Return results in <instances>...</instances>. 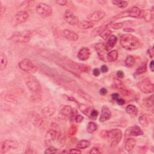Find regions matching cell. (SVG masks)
I'll return each instance as SVG.
<instances>
[{"instance_id":"cell-2","label":"cell","mask_w":154,"mask_h":154,"mask_svg":"<svg viewBox=\"0 0 154 154\" xmlns=\"http://www.w3.org/2000/svg\"><path fill=\"white\" fill-rule=\"evenodd\" d=\"M101 134L102 137L108 140L111 147L117 146L120 142L123 136L122 132L119 129L104 131Z\"/></svg>"},{"instance_id":"cell-51","label":"cell","mask_w":154,"mask_h":154,"mask_svg":"<svg viewBox=\"0 0 154 154\" xmlns=\"http://www.w3.org/2000/svg\"><path fill=\"white\" fill-rule=\"evenodd\" d=\"M108 91H107V89H106L105 88H102L101 90H100V91H99V93L101 95H105L107 93Z\"/></svg>"},{"instance_id":"cell-1","label":"cell","mask_w":154,"mask_h":154,"mask_svg":"<svg viewBox=\"0 0 154 154\" xmlns=\"http://www.w3.org/2000/svg\"><path fill=\"white\" fill-rule=\"evenodd\" d=\"M120 43L123 48L127 50H134L141 47L140 41L138 38L131 34H125L120 37Z\"/></svg>"},{"instance_id":"cell-13","label":"cell","mask_w":154,"mask_h":154,"mask_svg":"<svg viewBox=\"0 0 154 154\" xmlns=\"http://www.w3.org/2000/svg\"><path fill=\"white\" fill-rule=\"evenodd\" d=\"M64 19L70 25H76L78 24L79 23V19L77 18L75 15H74V13L69 10H66V11L64 14Z\"/></svg>"},{"instance_id":"cell-28","label":"cell","mask_w":154,"mask_h":154,"mask_svg":"<svg viewBox=\"0 0 154 154\" xmlns=\"http://www.w3.org/2000/svg\"><path fill=\"white\" fill-rule=\"evenodd\" d=\"M126 111L130 115L136 116L138 113V109L134 105H128L126 108Z\"/></svg>"},{"instance_id":"cell-44","label":"cell","mask_w":154,"mask_h":154,"mask_svg":"<svg viewBox=\"0 0 154 154\" xmlns=\"http://www.w3.org/2000/svg\"><path fill=\"white\" fill-rule=\"evenodd\" d=\"M74 119H75L76 122H77V123H81V122H82V120H84V117H83L82 116H81L80 114H77V115H76L75 116Z\"/></svg>"},{"instance_id":"cell-14","label":"cell","mask_w":154,"mask_h":154,"mask_svg":"<svg viewBox=\"0 0 154 154\" xmlns=\"http://www.w3.org/2000/svg\"><path fill=\"white\" fill-rule=\"evenodd\" d=\"M29 119L31 122L36 126H41L43 123V120L41 116L35 111L29 113Z\"/></svg>"},{"instance_id":"cell-43","label":"cell","mask_w":154,"mask_h":154,"mask_svg":"<svg viewBox=\"0 0 154 154\" xmlns=\"http://www.w3.org/2000/svg\"><path fill=\"white\" fill-rule=\"evenodd\" d=\"M111 27L115 30H119V29H120L123 27V24L121 23V22L115 23L111 25Z\"/></svg>"},{"instance_id":"cell-32","label":"cell","mask_w":154,"mask_h":154,"mask_svg":"<svg viewBox=\"0 0 154 154\" xmlns=\"http://www.w3.org/2000/svg\"><path fill=\"white\" fill-rule=\"evenodd\" d=\"M98 129V125L93 122H89L87 126V131L88 133H93Z\"/></svg>"},{"instance_id":"cell-52","label":"cell","mask_w":154,"mask_h":154,"mask_svg":"<svg viewBox=\"0 0 154 154\" xmlns=\"http://www.w3.org/2000/svg\"><path fill=\"white\" fill-rule=\"evenodd\" d=\"M116 102H117V103H118L119 105H124V104H125V101L123 99H120V98H119V99L116 101Z\"/></svg>"},{"instance_id":"cell-30","label":"cell","mask_w":154,"mask_h":154,"mask_svg":"<svg viewBox=\"0 0 154 154\" xmlns=\"http://www.w3.org/2000/svg\"><path fill=\"white\" fill-rule=\"evenodd\" d=\"M0 60H1V61H0V68H1V70H3L7 65V58L5 54L1 53V55H0Z\"/></svg>"},{"instance_id":"cell-53","label":"cell","mask_w":154,"mask_h":154,"mask_svg":"<svg viewBox=\"0 0 154 154\" xmlns=\"http://www.w3.org/2000/svg\"><path fill=\"white\" fill-rule=\"evenodd\" d=\"M68 3L67 1H64V0H60V1H57V3L59 4L60 5H65Z\"/></svg>"},{"instance_id":"cell-26","label":"cell","mask_w":154,"mask_h":154,"mask_svg":"<svg viewBox=\"0 0 154 154\" xmlns=\"http://www.w3.org/2000/svg\"><path fill=\"white\" fill-rule=\"evenodd\" d=\"M61 113L65 116H70L73 114L72 108L69 105L64 106L61 110Z\"/></svg>"},{"instance_id":"cell-36","label":"cell","mask_w":154,"mask_h":154,"mask_svg":"<svg viewBox=\"0 0 154 154\" xmlns=\"http://www.w3.org/2000/svg\"><path fill=\"white\" fill-rule=\"evenodd\" d=\"M143 104L146 107H152L153 105V95H151L148 98H146L143 99Z\"/></svg>"},{"instance_id":"cell-34","label":"cell","mask_w":154,"mask_h":154,"mask_svg":"<svg viewBox=\"0 0 154 154\" xmlns=\"http://www.w3.org/2000/svg\"><path fill=\"white\" fill-rule=\"evenodd\" d=\"M147 70V66L146 63H143L138 68L136 69V72H135V75H142L145 73Z\"/></svg>"},{"instance_id":"cell-17","label":"cell","mask_w":154,"mask_h":154,"mask_svg":"<svg viewBox=\"0 0 154 154\" xmlns=\"http://www.w3.org/2000/svg\"><path fill=\"white\" fill-rule=\"evenodd\" d=\"M91 55L90 49L87 47H83L80 49L78 53V58L80 60L86 61L89 59Z\"/></svg>"},{"instance_id":"cell-33","label":"cell","mask_w":154,"mask_h":154,"mask_svg":"<svg viewBox=\"0 0 154 154\" xmlns=\"http://www.w3.org/2000/svg\"><path fill=\"white\" fill-rule=\"evenodd\" d=\"M113 86L116 88L118 89H119L120 91H122V90H124L125 89V84H124V83L122 82V81H121L120 80H118V79H116L114 80L113 81Z\"/></svg>"},{"instance_id":"cell-19","label":"cell","mask_w":154,"mask_h":154,"mask_svg":"<svg viewBox=\"0 0 154 154\" xmlns=\"http://www.w3.org/2000/svg\"><path fill=\"white\" fill-rule=\"evenodd\" d=\"M63 36L67 40L70 41H77L79 38L78 34L75 32L69 30H65L63 31Z\"/></svg>"},{"instance_id":"cell-42","label":"cell","mask_w":154,"mask_h":154,"mask_svg":"<svg viewBox=\"0 0 154 154\" xmlns=\"http://www.w3.org/2000/svg\"><path fill=\"white\" fill-rule=\"evenodd\" d=\"M98 111L96 110H92L89 113L88 116L91 118L93 120H95L96 118H97V116H98Z\"/></svg>"},{"instance_id":"cell-29","label":"cell","mask_w":154,"mask_h":154,"mask_svg":"<svg viewBox=\"0 0 154 154\" xmlns=\"http://www.w3.org/2000/svg\"><path fill=\"white\" fill-rule=\"evenodd\" d=\"M125 66L128 68H132L135 65V64H136L135 58L132 55L128 56L125 61Z\"/></svg>"},{"instance_id":"cell-31","label":"cell","mask_w":154,"mask_h":154,"mask_svg":"<svg viewBox=\"0 0 154 154\" xmlns=\"http://www.w3.org/2000/svg\"><path fill=\"white\" fill-rule=\"evenodd\" d=\"M94 26V24L89 21H84L80 23V28L83 30L91 28Z\"/></svg>"},{"instance_id":"cell-37","label":"cell","mask_w":154,"mask_h":154,"mask_svg":"<svg viewBox=\"0 0 154 154\" xmlns=\"http://www.w3.org/2000/svg\"><path fill=\"white\" fill-rule=\"evenodd\" d=\"M139 123L143 126H147L149 125V120L146 115H142L138 119Z\"/></svg>"},{"instance_id":"cell-55","label":"cell","mask_w":154,"mask_h":154,"mask_svg":"<svg viewBox=\"0 0 154 154\" xmlns=\"http://www.w3.org/2000/svg\"><path fill=\"white\" fill-rule=\"evenodd\" d=\"M149 67H150V69L152 72L154 71V66H153V60H152L150 63L149 65Z\"/></svg>"},{"instance_id":"cell-11","label":"cell","mask_w":154,"mask_h":154,"mask_svg":"<svg viewBox=\"0 0 154 154\" xmlns=\"http://www.w3.org/2000/svg\"><path fill=\"white\" fill-rule=\"evenodd\" d=\"M60 134L59 132L57 130H56L55 128L53 129H50L46 134L45 136V143L47 146H50L52 144L53 142L56 139L57 137H59Z\"/></svg>"},{"instance_id":"cell-20","label":"cell","mask_w":154,"mask_h":154,"mask_svg":"<svg viewBox=\"0 0 154 154\" xmlns=\"http://www.w3.org/2000/svg\"><path fill=\"white\" fill-rule=\"evenodd\" d=\"M70 65L74 69L81 72H87L89 70V68L85 65H83V64L72 61L70 63Z\"/></svg>"},{"instance_id":"cell-16","label":"cell","mask_w":154,"mask_h":154,"mask_svg":"<svg viewBox=\"0 0 154 154\" xmlns=\"http://www.w3.org/2000/svg\"><path fill=\"white\" fill-rule=\"evenodd\" d=\"M143 132L141 128L137 126H131L128 128L125 131L126 136H142Z\"/></svg>"},{"instance_id":"cell-5","label":"cell","mask_w":154,"mask_h":154,"mask_svg":"<svg viewBox=\"0 0 154 154\" xmlns=\"http://www.w3.org/2000/svg\"><path fill=\"white\" fill-rule=\"evenodd\" d=\"M25 84L30 91L34 93H38L41 91V83L35 76L28 75L25 78Z\"/></svg>"},{"instance_id":"cell-39","label":"cell","mask_w":154,"mask_h":154,"mask_svg":"<svg viewBox=\"0 0 154 154\" xmlns=\"http://www.w3.org/2000/svg\"><path fill=\"white\" fill-rule=\"evenodd\" d=\"M79 108L80 109V110L81 112H82L84 114L86 115H88V112L90 111V108L85 105V104H78Z\"/></svg>"},{"instance_id":"cell-7","label":"cell","mask_w":154,"mask_h":154,"mask_svg":"<svg viewBox=\"0 0 154 154\" xmlns=\"http://www.w3.org/2000/svg\"><path fill=\"white\" fill-rule=\"evenodd\" d=\"M138 88L144 93H151L154 91V85L149 79H144L138 82Z\"/></svg>"},{"instance_id":"cell-3","label":"cell","mask_w":154,"mask_h":154,"mask_svg":"<svg viewBox=\"0 0 154 154\" xmlns=\"http://www.w3.org/2000/svg\"><path fill=\"white\" fill-rule=\"evenodd\" d=\"M32 34L33 33L30 30L16 31L12 34L10 39L16 43H26L30 41Z\"/></svg>"},{"instance_id":"cell-50","label":"cell","mask_w":154,"mask_h":154,"mask_svg":"<svg viewBox=\"0 0 154 154\" xmlns=\"http://www.w3.org/2000/svg\"><path fill=\"white\" fill-rule=\"evenodd\" d=\"M111 98L113 100L116 101L119 98V95L118 93H113L111 95Z\"/></svg>"},{"instance_id":"cell-54","label":"cell","mask_w":154,"mask_h":154,"mask_svg":"<svg viewBox=\"0 0 154 154\" xmlns=\"http://www.w3.org/2000/svg\"><path fill=\"white\" fill-rule=\"evenodd\" d=\"M5 10V7L1 4V3H0V12H1V15H3L4 14Z\"/></svg>"},{"instance_id":"cell-9","label":"cell","mask_w":154,"mask_h":154,"mask_svg":"<svg viewBox=\"0 0 154 154\" xmlns=\"http://www.w3.org/2000/svg\"><path fill=\"white\" fill-rule=\"evenodd\" d=\"M19 143L16 140L8 139L5 140L1 146V153L3 154L7 152L10 149H15L18 148Z\"/></svg>"},{"instance_id":"cell-25","label":"cell","mask_w":154,"mask_h":154,"mask_svg":"<svg viewBox=\"0 0 154 154\" xmlns=\"http://www.w3.org/2000/svg\"><path fill=\"white\" fill-rule=\"evenodd\" d=\"M118 58V53L116 50H112L108 53L107 56V61L109 62L115 61Z\"/></svg>"},{"instance_id":"cell-21","label":"cell","mask_w":154,"mask_h":154,"mask_svg":"<svg viewBox=\"0 0 154 154\" xmlns=\"http://www.w3.org/2000/svg\"><path fill=\"white\" fill-rule=\"evenodd\" d=\"M146 22H151L153 19V7L151 9H147L142 11V16Z\"/></svg>"},{"instance_id":"cell-47","label":"cell","mask_w":154,"mask_h":154,"mask_svg":"<svg viewBox=\"0 0 154 154\" xmlns=\"http://www.w3.org/2000/svg\"><path fill=\"white\" fill-rule=\"evenodd\" d=\"M116 75L119 78H123L124 77V73L122 70H119V71L117 72Z\"/></svg>"},{"instance_id":"cell-40","label":"cell","mask_w":154,"mask_h":154,"mask_svg":"<svg viewBox=\"0 0 154 154\" xmlns=\"http://www.w3.org/2000/svg\"><path fill=\"white\" fill-rule=\"evenodd\" d=\"M77 131H78V128H77V126L74 124L72 125L69 130V136H74L76 134Z\"/></svg>"},{"instance_id":"cell-22","label":"cell","mask_w":154,"mask_h":154,"mask_svg":"<svg viewBox=\"0 0 154 154\" xmlns=\"http://www.w3.org/2000/svg\"><path fill=\"white\" fill-rule=\"evenodd\" d=\"M117 42H118V38L116 36H115L114 35H111L109 37L107 42L105 45V47L107 51H109L113 48L115 47L116 45Z\"/></svg>"},{"instance_id":"cell-12","label":"cell","mask_w":154,"mask_h":154,"mask_svg":"<svg viewBox=\"0 0 154 154\" xmlns=\"http://www.w3.org/2000/svg\"><path fill=\"white\" fill-rule=\"evenodd\" d=\"M96 52L98 53V55L100 59L104 61H107V49H106L105 45L103 43H98L95 45V46Z\"/></svg>"},{"instance_id":"cell-48","label":"cell","mask_w":154,"mask_h":154,"mask_svg":"<svg viewBox=\"0 0 154 154\" xmlns=\"http://www.w3.org/2000/svg\"><path fill=\"white\" fill-rule=\"evenodd\" d=\"M101 74V72L99 69H95L93 70V74L95 76H98Z\"/></svg>"},{"instance_id":"cell-8","label":"cell","mask_w":154,"mask_h":154,"mask_svg":"<svg viewBox=\"0 0 154 154\" xmlns=\"http://www.w3.org/2000/svg\"><path fill=\"white\" fill-rule=\"evenodd\" d=\"M36 11L41 16L48 17L52 14V8L46 3H41L37 5Z\"/></svg>"},{"instance_id":"cell-49","label":"cell","mask_w":154,"mask_h":154,"mask_svg":"<svg viewBox=\"0 0 154 154\" xmlns=\"http://www.w3.org/2000/svg\"><path fill=\"white\" fill-rule=\"evenodd\" d=\"M89 153H99L100 152L98 148H96V147H93V148L90 151Z\"/></svg>"},{"instance_id":"cell-46","label":"cell","mask_w":154,"mask_h":154,"mask_svg":"<svg viewBox=\"0 0 154 154\" xmlns=\"http://www.w3.org/2000/svg\"><path fill=\"white\" fill-rule=\"evenodd\" d=\"M101 71L102 73H107L108 71V68L106 65H102L101 68Z\"/></svg>"},{"instance_id":"cell-41","label":"cell","mask_w":154,"mask_h":154,"mask_svg":"<svg viewBox=\"0 0 154 154\" xmlns=\"http://www.w3.org/2000/svg\"><path fill=\"white\" fill-rule=\"evenodd\" d=\"M58 151V149L55 148L54 146H49L48 148L45 151V154H49V153H55Z\"/></svg>"},{"instance_id":"cell-27","label":"cell","mask_w":154,"mask_h":154,"mask_svg":"<svg viewBox=\"0 0 154 154\" xmlns=\"http://www.w3.org/2000/svg\"><path fill=\"white\" fill-rule=\"evenodd\" d=\"M90 145H91V142H90L89 141L86 140H82L79 141L78 143L76 144V147L77 149H83L87 148V147L90 146Z\"/></svg>"},{"instance_id":"cell-18","label":"cell","mask_w":154,"mask_h":154,"mask_svg":"<svg viewBox=\"0 0 154 154\" xmlns=\"http://www.w3.org/2000/svg\"><path fill=\"white\" fill-rule=\"evenodd\" d=\"M111 117V112L107 107L103 106L102 108L101 114L99 118L101 122H104L110 119Z\"/></svg>"},{"instance_id":"cell-10","label":"cell","mask_w":154,"mask_h":154,"mask_svg":"<svg viewBox=\"0 0 154 154\" xmlns=\"http://www.w3.org/2000/svg\"><path fill=\"white\" fill-rule=\"evenodd\" d=\"M28 15L27 11H18L14 16V17L13 18L11 24L14 26H16V25L26 21L27 19H28Z\"/></svg>"},{"instance_id":"cell-4","label":"cell","mask_w":154,"mask_h":154,"mask_svg":"<svg viewBox=\"0 0 154 154\" xmlns=\"http://www.w3.org/2000/svg\"><path fill=\"white\" fill-rule=\"evenodd\" d=\"M142 10L138 7H132L125 11H124L119 15L115 16L113 19V20H117L120 18H126V17H131V18H139L142 16Z\"/></svg>"},{"instance_id":"cell-45","label":"cell","mask_w":154,"mask_h":154,"mask_svg":"<svg viewBox=\"0 0 154 154\" xmlns=\"http://www.w3.org/2000/svg\"><path fill=\"white\" fill-rule=\"evenodd\" d=\"M68 153H81V151L80 149H70L69 151H68Z\"/></svg>"},{"instance_id":"cell-35","label":"cell","mask_w":154,"mask_h":154,"mask_svg":"<svg viewBox=\"0 0 154 154\" xmlns=\"http://www.w3.org/2000/svg\"><path fill=\"white\" fill-rule=\"evenodd\" d=\"M111 33V31L110 30H109L108 28H107V27H105L100 31L99 35L102 38H104V39H107L108 37L110 36Z\"/></svg>"},{"instance_id":"cell-24","label":"cell","mask_w":154,"mask_h":154,"mask_svg":"<svg viewBox=\"0 0 154 154\" xmlns=\"http://www.w3.org/2000/svg\"><path fill=\"white\" fill-rule=\"evenodd\" d=\"M42 114L45 118H48L51 117L55 113V109L53 107H45L43 109H42Z\"/></svg>"},{"instance_id":"cell-23","label":"cell","mask_w":154,"mask_h":154,"mask_svg":"<svg viewBox=\"0 0 154 154\" xmlns=\"http://www.w3.org/2000/svg\"><path fill=\"white\" fill-rule=\"evenodd\" d=\"M136 139H134V138H128L125 142V149L128 152H130L134 149V147L136 146Z\"/></svg>"},{"instance_id":"cell-56","label":"cell","mask_w":154,"mask_h":154,"mask_svg":"<svg viewBox=\"0 0 154 154\" xmlns=\"http://www.w3.org/2000/svg\"><path fill=\"white\" fill-rule=\"evenodd\" d=\"M124 30L125 31H127V32H133L134 31L132 28H125Z\"/></svg>"},{"instance_id":"cell-38","label":"cell","mask_w":154,"mask_h":154,"mask_svg":"<svg viewBox=\"0 0 154 154\" xmlns=\"http://www.w3.org/2000/svg\"><path fill=\"white\" fill-rule=\"evenodd\" d=\"M112 3L120 9H125L128 5V3L126 1H113Z\"/></svg>"},{"instance_id":"cell-15","label":"cell","mask_w":154,"mask_h":154,"mask_svg":"<svg viewBox=\"0 0 154 154\" xmlns=\"http://www.w3.org/2000/svg\"><path fill=\"white\" fill-rule=\"evenodd\" d=\"M105 16V14L102 10L95 11L88 16V19L91 22H99Z\"/></svg>"},{"instance_id":"cell-6","label":"cell","mask_w":154,"mask_h":154,"mask_svg":"<svg viewBox=\"0 0 154 154\" xmlns=\"http://www.w3.org/2000/svg\"><path fill=\"white\" fill-rule=\"evenodd\" d=\"M19 68L25 72L34 73L37 71V68L30 60L25 59L21 61L18 64Z\"/></svg>"}]
</instances>
